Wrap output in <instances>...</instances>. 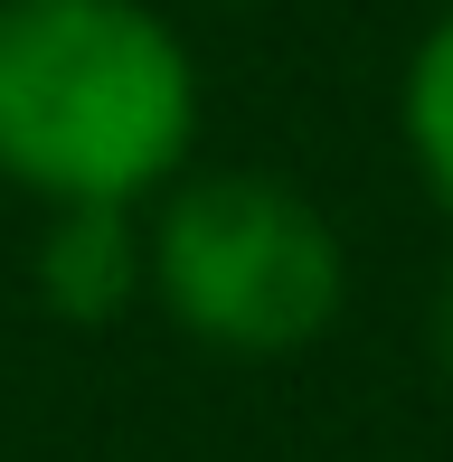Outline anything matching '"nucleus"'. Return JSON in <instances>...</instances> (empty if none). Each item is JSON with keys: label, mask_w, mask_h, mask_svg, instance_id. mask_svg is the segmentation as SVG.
<instances>
[{"label": "nucleus", "mask_w": 453, "mask_h": 462, "mask_svg": "<svg viewBox=\"0 0 453 462\" xmlns=\"http://www.w3.org/2000/svg\"><path fill=\"white\" fill-rule=\"evenodd\" d=\"M199 152V57L152 0H0V180L152 208Z\"/></svg>", "instance_id": "f257e3e1"}, {"label": "nucleus", "mask_w": 453, "mask_h": 462, "mask_svg": "<svg viewBox=\"0 0 453 462\" xmlns=\"http://www.w3.org/2000/svg\"><path fill=\"white\" fill-rule=\"evenodd\" d=\"M152 302L217 359H293L349 311V245L283 171H180L142 208Z\"/></svg>", "instance_id": "f03ea898"}, {"label": "nucleus", "mask_w": 453, "mask_h": 462, "mask_svg": "<svg viewBox=\"0 0 453 462\" xmlns=\"http://www.w3.org/2000/svg\"><path fill=\"white\" fill-rule=\"evenodd\" d=\"M38 311L67 330H114L123 311L152 302V255H142V208H48L29 255Z\"/></svg>", "instance_id": "7ed1b4c3"}, {"label": "nucleus", "mask_w": 453, "mask_h": 462, "mask_svg": "<svg viewBox=\"0 0 453 462\" xmlns=\"http://www.w3.org/2000/svg\"><path fill=\"white\" fill-rule=\"evenodd\" d=\"M397 133H406V161H416L425 199L453 217V10L425 19L416 57L397 76Z\"/></svg>", "instance_id": "20e7f679"}, {"label": "nucleus", "mask_w": 453, "mask_h": 462, "mask_svg": "<svg viewBox=\"0 0 453 462\" xmlns=\"http://www.w3.org/2000/svg\"><path fill=\"white\" fill-rule=\"evenodd\" d=\"M425 359H435V377L453 387V255H444L435 292H425Z\"/></svg>", "instance_id": "39448f33"}, {"label": "nucleus", "mask_w": 453, "mask_h": 462, "mask_svg": "<svg viewBox=\"0 0 453 462\" xmlns=\"http://www.w3.org/2000/svg\"><path fill=\"white\" fill-rule=\"evenodd\" d=\"M226 10H264V0H226Z\"/></svg>", "instance_id": "423d86ee"}, {"label": "nucleus", "mask_w": 453, "mask_h": 462, "mask_svg": "<svg viewBox=\"0 0 453 462\" xmlns=\"http://www.w3.org/2000/svg\"><path fill=\"white\" fill-rule=\"evenodd\" d=\"M435 10H453V0H435Z\"/></svg>", "instance_id": "0eeeda50"}]
</instances>
